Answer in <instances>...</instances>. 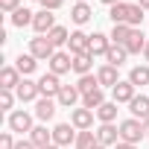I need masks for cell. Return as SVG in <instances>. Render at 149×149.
I'll list each match as a JSON object with an SVG mask.
<instances>
[{
  "label": "cell",
  "instance_id": "cell-31",
  "mask_svg": "<svg viewBox=\"0 0 149 149\" xmlns=\"http://www.w3.org/2000/svg\"><path fill=\"white\" fill-rule=\"evenodd\" d=\"M108 18H111V24H126L129 21V3L123 0V3H117V6H111V12H108Z\"/></svg>",
  "mask_w": 149,
  "mask_h": 149
},
{
  "label": "cell",
  "instance_id": "cell-29",
  "mask_svg": "<svg viewBox=\"0 0 149 149\" xmlns=\"http://www.w3.org/2000/svg\"><path fill=\"white\" fill-rule=\"evenodd\" d=\"M126 56H129V53H126V47H120V44H111V50L105 53V61H108V64H114V67H120V64L126 61Z\"/></svg>",
  "mask_w": 149,
  "mask_h": 149
},
{
  "label": "cell",
  "instance_id": "cell-42",
  "mask_svg": "<svg viewBox=\"0 0 149 149\" xmlns=\"http://www.w3.org/2000/svg\"><path fill=\"white\" fill-rule=\"evenodd\" d=\"M140 9H149V0H140Z\"/></svg>",
  "mask_w": 149,
  "mask_h": 149
},
{
  "label": "cell",
  "instance_id": "cell-25",
  "mask_svg": "<svg viewBox=\"0 0 149 149\" xmlns=\"http://www.w3.org/2000/svg\"><path fill=\"white\" fill-rule=\"evenodd\" d=\"M129 35H132V26H129V24H114L108 38H111V44H120V47H123V44L129 41Z\"/></svg>",
  "mask_w": 149,
  "mask_h": 149
},
{
  "label": "cell",
  "instance_id": "cell-15",
  "mask_svg": "<svg viewBox=\"0 0 149 149\" xmlns=\"http://www.w3.org/2000/svg\"><path fill=\"white\" fill-rule=\"evenodd\" d=\"M129 111H132L134 120L146 123V120H149V97H134V100L129 102Z\"/></svg>",
  "mask_w": 149,
  "mask_h": 149
},
{
  "label": "cell",
  "instance_id": "cell-35",
  "mask_svg": "<svg viewBox=\"0 0 149 149\" xmlns=\"http://www.w3.org/2000/svg\"><path fill=\"white\" fill-rule=\"evenodd\" d=\"M12 105H15V94L6 91V88H0V108H6V111H9Z\"/></svg>",
  "mask_w": 149,
  "mask_h": 149
},
{
  "label": "cell",
  "instance_id": "cell-40",
  "mask_svg": "<svg viewBox=\"0 0 149 149\" xmlns=\"http://www.w3.org/2000/svg\"><path fill=\"white\" fill-rule=\"evenodd\" d=\"M114 149H137V146H134V143H126V140H120Z\"/></svg>",
  "mask_w": 149,
  "mask_h": 149
},
{
  "label": "cell",
  "instance_id": "cell-38",
  "mask_svg": "<svg viewBox=\"0 0 149 149\" xmlns=\"http://www.w3.org/2000/svg\"><path fill=\"white\" fill-rule=\"evenodd\" d=\"M41 6H44L47 12H56V9H61V6H64V0H41Z\"/></svg>",
  "mask_w": 149,
  "mask_h": 149
},
{
  "label": "cell",
  "instance_id": "cell-30",
  "mask_svg": "<svg viewBox=\"0 0 149 149\" xmlns=\"http://www.w3.org/2000/svg\"><path fill=\"white\" fill-rule=\"evenodd\" d=\"M102 102H105V94H102V88H100V91H94V94H85V97H82V108H91L94 114H97V108H100Z\"/></svg>",
  "mask_w": 149,
  "mask_h": 149
},
{
  "label": "cell",
  "instance_id": "cell-23",
  "mask_svg": "<svg viewBox=\"0 0 149 149\" xmlns=\"http://www.w3.org/2000/svg\"><path fill=\"white\" fill-rule=\"evenodd\" d=\"M70 18H73V24H79V26H85L91 18H94V12H91V6L88 3H76L70 9Z\"/></svg>",
  "mask_w": 149,
  "mask_h": 149
},
{
  "label": "cell",
  "instance_id": "cell-14",
  "mask_svg": "<svg viewBox=\"0 0 149 149\" xmlns=\"http://www.w3.org/2000/svg\"><path fill=\"white\" fill-rule=\"evenodd\" d=\"M56 105H58L56 100L41 97V100L35 102V117H38V120H44V123H47V120H53V117H56Z\"/></svg>",
  "mask_w": 149,
  "mask_h": 149
},
{
  "label": "cell",
  "instance_id": "cell-19",
  "mask_svg": "<svg viewBox=\"0 0 149 149\" xmlns=\"http://www.w3.org/2000/svg\"><path fill=\"white\" fill-rule=\"evenodd\" d=\"M18 85H21V73H18V67H3V70H0V88L15 91Z\"/></svg>",
  "mask_w": 149,
  "mask_h": 149
},
{
  "label": "cell",
  "instance_id": "cell-41",
  "mask_svg": "<svg viewBox=\"0 0 149 149\" xmlns=\"http://www.w3.org/2000/svg\"><path fill=\"white\" fill-rule=\"evenodd\" d=\"M102 3H105V6L111 9V6H117V3H123V0H102Z\"/></svg>",
  "mask_w": 149,
  "mask_h": 149
},
{
  "label": "cell",
  "instance_id": "cell-2",
  "mask_svg": "<svg viewBox=\"0 0 149 149\" xmlns=\"http://www.w3.org/2000/svg\"><path fill=\"white\" fill-rule=\"evenodd\" d=\"M29 53H32L35 58H41V61H50L53 53H56V44H53L47 35H35V38H29Z\"/></svg>",
  "mask_w": 149,
  "mask_h": 149
},
{
  "label": "cell",
  "instance_id": "cell-44",
  "mask_svg": "<svg viewBox=\"0 0 149 149\" xmlns=\"http://www.w3.org/2000/svg\"><path fill=\"white\" fill-rule=\"evenodd\" d=\"M143 129H146V137H149V120H146V123H143Z\"/></svg>",
  "mask_w": 149,
  "mask_h": 149
},
{
  "label": "cell",
  "instance_id": "cell-33",
  "mask_svg": "<svg viewBox=\"0 0 149 149\" xmlns=\"http://www.w3.org/2000/svg\"><path fill=\"white\" fill-rule=\"evenodd\" d=\"M140 21H143V9H140V3H129V26L132 29H137L140 26Z\"/></svg>",
  "mask_w": 149,
  "mask_h": 149
},
{
  "label": "cell",
  "instance_id": "cell-27",
  "mask_svg": "<svg viewBox=\"0 0 149 149\" xmlns=\"http://www.w3.org/2000/svg\"><path fill=\"white\" fill-rule=\"evenodd\" d=\"M97 117H100V123H114L117 120V102L111 100V102H102L100 108H97Z\"/></svg>",
  "mask_w": 149,
  "mask_h": 149
},
{
  "label": "cell",
  "instance_id": "cell-1",
  "mask_svg": "<svg viewBox=\"0 0 149 149\" xmlns=\"http://www.w3.org/2000/svg\"><path fill=\"white\" fill-rule=\"evenodd\" d=\"M146 137V129H143V123L140 120H134V117H129V120H123L120 123V140H126V143H140Z\"/></svg>",
  "mask_w": 149,
  "mask_h": 149
},
{
  "label": "cell",
  "instance_id": "cell-48",
  "mask_svg": "<svg viewBox=\"0 0 149 149\" xmlns=\"http://www.w3.org/2000/svg\"><path fill=\"white\" fill-rule=\"evenodd\" d=\"M35 3H41V0H35Z\"/></svg>",
  "mask_w": 149,
  "mask_h": 149
},
{
  "label": "cell",
  "instance_id": "cell-4",
  "mask_svg": "<svg viewBox=\"0 0 149 149\" xmlns=\"http://www.w3.org/2000/svg\"><path fill=\"white\" fill-rule=\"evenodd\" d=\"M76 126L73 123H58L56 129H53V143L56 146H70V143H76V134L79 132H73Z\"/></svg>",
  "mask_w": 149,
  "mask_h": 149
},
{
  "label": "cell",
  "instance_id": "cell-5",
  "mask_svg": "<svg viewBox=\"0 0 149 149\" xmlns=\"http://www.w3.org/2000/svg\"><path fill=\"white\" fill-rule=\"evenodd\" d=\"M58 24H56V15L53 12H47V9H41V12H35V21H32V29L38 32V35H50V29H56Z\"/></svg>",
  "mask_w": 149,
  "mask_h": 149
},
{
  "label": "cell",
  "instance_id": "cell-45",
  "mask_svg": "<svg viewBox=\"0 0 149 149\" xmlns=\"http://www.w3.org/2000/svg\"><path fill=\"white\" fill-rule=\"evenodd\" d=\"M44 149H58V146H56V143H50V146H44Z\"/></svg>",
  "mask_w": 149,
  "mask_h": 149
},
{
  "label": "cell",
  "instance_id": "cell-36",
  "mask_svg": "<svg viewBox=\"0 0 149 149\" xmlns=\"http://www.w3.org/2000/svg\"><path fill=\"white\" fill-rule=\"evenodd\" d=\"M15 137H12V132H3V134H0V149H15Z\"/></svg>",
  "mask_w": 149,
  "mask_h": 149
},
{
  "label": "cell",
  "instance_id": "cell-11",
  "mask_svg": "<svg viewBox=\"0 0 149 149\" xmlns=\"http://www.w3.org/2000/svg\"><path fill=\"white\" fill-rule=\"evenodd\" d=\"M9 129L12 132H32L35 126H32V114H26V111H12L9 114Z\"/></svg>",
  "mask_w": 149,
  "mask_h": 149
},
{
  "label": "cell",
  "instance_id": "cell-26",
  "mask_svg": "<svg viewBox=\"0 0 149 149\" xmlns=\"http://www.w3.org/2000/svg\"><path fill=\"white\" fill-rule=\"evenodd\" d=\"M76 88H79V94H82V97H85V94H94V91H100V79L94 76V73H88V76H79Z\"/></svg>",
  "mask_w": 149,
  "mask_h": 149
},
{
  "label": "cell",
  "instance_id": "cell-10",
  "mask_svg": "<svg viewBox=\"0 0 149 149\" xmlns=\"http://www.w3.org/2000/svg\"><path fill=\"white\" fill-rule=\"evenodd\" d=\"M70 123L76 126L79 132H88V129L94 126V111H91V108H73V111H70Z\"/></svg>",
  "mask_w": 149,
  "mask_h": 149
},
{
  "label": "cell",
  "instance_id": "cell-6",
  "mask_svg": "<svg viewBox=\"0 0 149 149\" xmlns=\"http://www.w3.org/2000/svg\"><path fill=\"white\" fill-rule=\"evenodd\" d=\"M97 143H102V146H117V143H120V126L102 123V126L97 129Z\"/></svg>",
  "mask_w": 149,
  "mask_h": 149
},
{
  "label": "cell",
  "instance_id": "cell-8",
  "mask_svg": "<svg viewBox=\"0 0 149 149\" xmlns=\"http://www.w3.org/2000/svg\"><path fill=\"white\" fill-rule=\"evenodd\" d=\"M15 97H18L21 102H32V100H38V97H41L38 82H32V79H21V85L15 88Z\"/></svg>",
  "mask_w": 149,
  "mask_h": 149
},
{
  "label": "cell",
  "instance_id": "cell-34",
  "mask_svg": "<svg viewBox=\"0 0 149 149\" xmlns=\"http://www.w3.org/2000/svg\"><path fill=\"white\" fill-rule=\"evenodd\" d=\"M47 38H50L56 47H61V44H67V41H70V32H67L64 26H56V29H50V35H47Z\"/></svg>",
  "mask_w": 149,
  "mask_h": 149
},
{
  "label": "cell",
  "instance_id": "cell-46",
  "mask_svg": "<svg viewBox=\"0 0 149 149\" xmlns=\"http://www.w3.org/2000/svg\"><path fill=\"white\" fill-rule=\"evenodd\" d=\"M94 149H105V146H102V143H97V146H94Z\"/></svg>",
  "mask_w": 149,
  "mask_h": 149
},
{
  "label": "cell",
  "instance_id": "cell-21",
  "mask_svg": "<svg viewBox=\"0 0 149 149\" xmlns=\"http://www.w3.org/2000/svg\"><path fill=\"white\" fill-rule=\"evenodd\" d=\"M91 67H94V56H91V53H76V56H73V73L88 76Z\"/></svg>",
  "mask_w": 149,
  "mask_h": 149
},
{
  "label": "cell",
  "instance_id": "cell-17",
  "mask_svg": "<svg viewBox=\"0 0 149 149\" xmlns=\"http://www.w3.org/2000/svg\"><path fill=\"white\" fill-rule=\"evenodd\" d=\"M108 50H111V38L102 35V32H94V35H91V47H88V53H91V56H105Z\"/></svg>",
  "mask_w": 149,
  "mask_h": 149
},
{
  "label": "cell",
  "instance_id": "cell-3",
  "mask_svg": "<svg viewBox=\"0 0 149 149\" xmlns=\"http://www.w3.org/2000/svg\"><path fill=\"white\" fill-rule=\"evenodd\" d=\"M47 64H50V73H56V76H64V73L73 70V53H61V50H56L53 58H50Z\"/></svg>",
  "mask_w": 149,
  "mask_h": 149
},
{
  "label": "cell",
  "instance_id": "cell-37",
  "mask_svg": "<svg viewBox=\"0 0 149 149\" xmlns=\"http://www.w3.org/2000/svg\"><path fill=\"white\" fill-rule=\"evenodd\" d=\"M0 9L12 15V12H18V9H21V0H0Z\"/></svg>",
  "mask_w": 149,
  "mask_h": 149
},
{
  "label": "cell",
  "instance_id": "cell-32",
  "mask_svg": "<svg viewBox=\"0 0 149 149\" xmlns=\"http://www.w3.org/2000/svg\"><path fill=\"white\" fill-rule=\"evenodd\" d=\"M73 146H76V149H94V146H97V134H94L91 129H88V132H79Z\"/></svg>",
  "mask_w": 149,
  "mask_h": 149
},
{
  "label": "cell",
  "instance_id": "cell-7",
  "mask_svg": "<svg viewBox=\"0 0 149 149\" xmlns=\"http://www.w3.org/2000/svg\"><path fill=\"white\" fill-rule=\"evenodd\" d=\"M38 91H41V97H58V91H61V82H58V76L56 73H44V76L38 79Z\"/></svg>",
  "mask_w": 149,
  "mask_h": 149
},
{
  "label": "cell",
  "instance_id": "cell-20",
  "mask_svg": "<svg viewBox=\"0 0 149 149\" xmlns=\"http://www.w3.org/2000/svg\"><path fill=\"white\" fill-rule=\"evenodd\" d=\"M15 67H18V73H21V76L26 79V76H29V73H35V67H38V58H35L32 53H26V56L21 53V56L15 58Z\"/></svg>",
  "mask_w": 149,
  "mask_h": 149
},
{
  "label": "cell",
  "instance_id": "cell-22",
  "mask_svg": "<svg viewBox=\"0 0 149 149\" xmlns=\"http://www.w3.org/2000/svg\"><path fill=\"white\" fill-rule=\"evenodd\" d=\"M29 140H32L38 149H44V146L53 143V132H47V126H35V129L29 132Z\"/></svg>",
  "mask_w": 149,
  "mask_h": 149
},
{
  "label": "cell",
  "instance_id": "cell-39",
  "mask_svg": "<svg viewBox=\"0 0 149 149\" xmlns=\"http://www.w3.org/2000/svg\"><path fill=\"white\" fill-rule=\"evenodd\" d=\"M15 149H38V146H35L32 140H18V143H15Z\"/></svg>",
  "mask_w": 149,
  "mask_h": 149
},
{
  "label": "cell",
  "instance_id": "cell-18",
  "mask_svg": "<svg viewBox=\"0 0 149 149\" xmlns=\"http://www.w3.org/2000/svg\"><path fill=\"white\" fill-rule=\"evenodd\" d=\"M70 53L76 56V53H88V47H91V35H85L82 29H76V32H70Z\"/></svg>",
  "mask_w": 149,
  "mask_h": 149
},
{
  "label": "cell",
  "instance_id": "cell-28",
  "mask_svg": "<svg viewBox=\"0 0 149 149\" xmlns=\"http://www.w3.org/2000/svg\"><path fill=\"white\" fill-rule=\"evenodd\" d=\"M129 82L137 88V85H149V67L146 64H137V67H132V73H129Z\"/></svg>",
  "mask_w": 149,
  "mask_h": 149
},
{
  "label": "cell",
  "instance_id": "cell-47",
  "mask_svg": "<svg viewBox=\"0 0 149 149\" xmlns=\"http://www.w3.org/2000/svg\"><path fill=\"white\" fill-rule=\"evenodd\" d=\"M76 3H85V0H76Z\"/></svg>",
  "mask_w": 149,
  "mask_h": 149
},
{
  "label": "cell",
  "instance_id": "cell-16",
  "mask_svg": "<svg viewBox=\"0 0 149 149\" xmlns=\"http://www.w3.org/2000/svg\"><path fill=\"white\" fill-rule=\"evenodd\" d=\"M97 79H100V88H114V85L120 82L117 67H114V64H102V67L97 70Z\"/></svg>",
  "mask_w": 149,
  "mask_h": 149
},
{
  "label": "cell",
  "instance_id": "cell-24",
  "mask_svg": "<svg viewBox=\"0 0 149 149\" xmlns=\"http://www.w3.org/2000/svg\"><path fill=\"white\" fill-rule=\"evenodd\" d=\"M32 21H35V12H29V9H18V12H12V26H18V29H24V26H32Z\"/></svg>",
  "mask_w": 149,
  "mask_h": 149
},
{
  "label": "cell",
  "instance_id": "cell-9",
  "mask_svg": "<svg viewBox=\"0 0 149 149\" xmlns=\"http://www.w3.org/2000/svg\"><path fill=\"white\" fill-rule=\"evenodd\" d=\"M79 100H82V94H79L76 85H61V91H58V97H56V102H58L61 108H73Z\"/></svg>",
  "mask_w": 149,
  "mask_h": 149
},
{
  "label": "cell",
  "instance_id": "cell-12",
  "mask_svg": "<svg viewBox=\"0 0 149 149\" xmlns=\"http://www.w3.org/2000/svg\"><path fill=\"white\" fill-rule=\"evenodd\" d=\"M111 97H114V102L120 105V102H132L137 94H134V85L126 79V82H117V85L111 88Z\"/></svg>",
  "mask_w": 149,
  "mask_h": 149
},
{
  "label": "cell",
  "instance_id": "cell-43",
  "mask_svg": "<svg viewBox=\"0 0 149 149\" xmlns=\"http://www.w3.org/2000/svg\"><path fill=\"white\" fill-rule=\"evenodd\" d=\"M143 58H146V61H149V44H146V50H143Z\"/></svg>",
  "mask_w": 149,
  "mask_h": 149
},
{
  "label": "cell",
  "instance_id": "cell-13",
  "mask_svg": "<svg viewBox=\"0 0 149 149\" xmlns=\"http://www.w3.org/2000/svg\"><path fill=\"white\" fill-rule=\"evenodd\" d=\"M146 44H149V41L143 38V32H140V29H132V35H129V41H126L123 47H126L129 56H140V53L146 50Z\"/></svg>",
  "mask_w": 149,
  "mask_h": 149
}]
</instances>
